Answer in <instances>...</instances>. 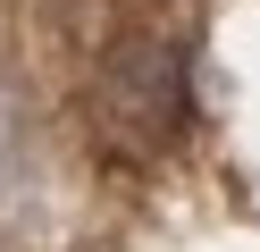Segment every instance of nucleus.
<instances>
[{
  "instance_id": "obj_1",
  "label": "nucleus",
  "mask_w": 260,
  "mask_h": 252,
  "mask_svg": "<svg viewBox=\"0 0 260 252\" xmlns=\"http://www.w3.org/2000/svg\"><path fill=\"white\" fill-rule=\"evenodd\" d=\"M185 42L176 34H135L101 59V84H92V126L118 160H159V151L185 134Z\"/></svg>"
}]
</instances>
